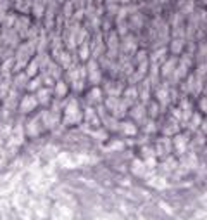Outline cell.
Segmentation results:
<instances>
[{"instance_id":"cell-3","label":"cell","mask_w":207,"mask_h":220,"mask_svg":"<svg viewBox=\"0 0 207 220\" xmlns=\"http://www.w3.org/2000/svg\"><path fill=\"white\" fill-rule=\"evenodd\" d=\"M40 108L38 100L35 97V94L33 92H26V94H23L19 99V104H17V111H19L21 114H26V116H30L33 113H36Z\"/></svg>"},{"instance_id":"cell-1","label":"cell","mask_w":207,"mask_h":220,"mask_svg":"<svg viewBox=\"0 0 207 220\" xmlns=\"http://www.w3.org/2000/svg\"><path fill=\"white\" fill-rule=\"evenodd\" d=\"M83 116H85V108L81 106L74 95H69L62 102V125L64 127H79L83 125Z\"/></svg>"},{"instance_id":"cell-2","label":"cell","mask_w":207,"mask_h":220,"mask_svg":"<svg viewBox=\"0 0 207 220\" xmlns=\"http://www.w3.org/2000/svg\"><path fill=\"white\" fill-rule=\"evenodd\" d=\"M47 220H78V208L68 198H57L55 201H52V208Z\"/></svg>"}]
</instances>
